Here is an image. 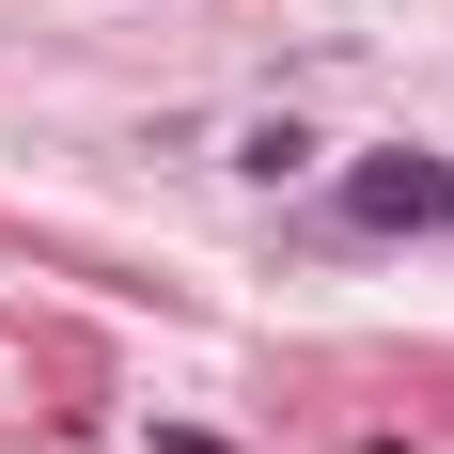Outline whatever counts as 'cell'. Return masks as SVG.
Segmentation results:
<instances>
[{
    "instance_id": "6da1fadb",
    "label": "cell",
    "mask_w": 454,
    "mask_h": 454,
    "mask_svg": "<svg viewBox=\"0 0 454 454\" xmlns=\"http://www.w3.org/2000/svg\"><path fill=\"white\" fill-rule=\"evenodd\" d=\"M361 220H454V173H423V157L408 173H361Z\"/></svg>"
}]
</instances>
